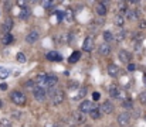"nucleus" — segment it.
I'll return each mask as SVG.
<instances>
[{"instance_id": "nucleus-42", "label": "nucleus", "mask_w": 146, "mask_h": 127, "mask_svg": "<svg viewBox=\"0 0 146 127\" xmlns=\"http://www.w3.org/2000/svg\"><path fill=\"white\" fill-rule=\"evenodd\" d=\"M4 6H6V9H7V10H10V9H11V7H10V6H11V3H10V1H6V3H4Z\"/></svg>"}, {"instance_id": "nucleus-9", "label": "nucleus", "mask_w": 146, "mask_h": 127, "mask_svg": "<svg viewBox=\"0 0 146 127\" xmlns=\"http://www.w3.org/2000/svg\"><path fill=\"white\" fill-rule=\"evenodd\" d=\"M46 81H47V74H44V72L38 74L36 76V79H34V82L38 84V88H43V89L46 88Z\"/></svg>"}, {"instance_id": "nucleus-44", "label": "nucleus", "mask_w": 146, "mask_h": 127, "mask_svg": "<svg viewBox=\"0 0 146 127\" xmlns=\"http://www.w3.org/2000/svg\"><path fill=\"white\" fill-rule=\"evenodd\" d=\"M0 89H1V90H6V89H7V85H6V84H1V85H0Z\"/></svg>"}, {"instance_id": "nucleus-26", "label": "nucleus", "mask_w": 146, "mask_h": 127, "mask_svg": "<svg viewBox=\"0 0 146 127\" xmlns=\"http://www.w3.org/2000/svg\"><path fill=\"white\" fill-rule=\"evenodd\" d=\"M47 58H48L50 61H60L61 59V57L58 55V52H55V51H51L47 54Z\"/></svg>"}, {"instance_id": "nucleus-32", "label": "nucleus", "mask_w": 146, "mask_h": 127, "mask_svg": "<svg viewBox=\"0 0 146 127\" xmlns=\"http://www.w3.org/2000/svg\"><path fill=\"white\" fill-rule=\"evenodd\" d=\"M133 48H135V51H136L138 54H141L143 47H142V44H141V42H133Z\"/></svg>"}, {"instance_id": "nucleus-3", "label": "nucleus", "mask_w": 146, "mask_h": 127, "mask_svg": "<svg viewBox=\"0 0 146 127\" xmlns=\"http://www.w3.org/2000/svg\"><path fill=\"white\" fill-rule=\"evenodd\" d=\"M34 97L37 102H44L47 99V93L43 88H34Z\"/></svg>"}, {"instance_id": "nucleus-40", "label": "nucleus", "mask_w": 146, "mask_h": 127, "mask_svg": "<svg viewBox=\"0 0 146 127\" xmlns=\"http://www.w3.org/2000/svg\"><path fill=\"white\" fill-rule=\"evenodd\" d=\"M92 97H94V100H99V99H101L99 92H94V93H92Z\"/></svg>"}, {"instance_id": "nucleus-34", "label": "nucleus", "mask_w": 146, "mask_h": 127, "mask_svg": "<svg viewBox=\"0 0 146 127\" xmlns=\"http://www.w3.org/2000/svg\"><path fill=\"white\" fill-rule=\"evenodd\" d=\"M17 61H19V62H21V64H23V62H26V55H24L23 52H19V54H17Z\"/></svg>"}, {"instance_id": "nucleus-39", "label": "nucleus", "mask_w": 146, "mask_h": 127, "mask_svg": "<svg viewBox=\"0 0 146 127\" xmlns=\"http://www.w3.org/2000/svg\"><path fill=\"white\" fill-rule=\"evenodd\" d=\"M136 69V65L135 64H128V71L129 72H132V71H135Z\"/></svg>"}, {"instance_id": "nucleus-45", "label": "nucleus", "mask_w": 146, "mask_h": 127, "mask_svg": "<svg viewBox=\"0 0 146 127\" xmlns=\"http://www.w3.org/2000/svg\"><path fill=\"white\" fill-rule=\"evenodd\" d=\"M0 107H1V100H0Z\"/></svg>"}, {"instance_id": "nucleus-35", "label": "nucleus", "mask_w": 146, "mask_h": 127, "mask_svg": "<svg viewBox=\"0 0 146 127\" xmlns=\"http://www.w3.org/2000/svg\"><path fill=\"white\" fill-rule=\"evenodd\" d=\"M24 86H26L27 89H33V90H34V81H27V82L24 84Z\"/></svg>"}, {"instance_id": "nucleus-7", "label": "nucleus", "mask_w": 146, "mask_h": 127, "mask_svg": "<svg viewBox=\"0 0 146 127\" xmlns=\"http://www.w3.org/2000/svg\"><path fill=\"white\" fill-rule=\"evenodd\" d=\"M99 109H101V112H104V113L109 114V113H112V112H113V103H112V102H109V100H105Z\"/></svg>"}, {"instance_id": "nucleus-27", "label": "nucleus", "mask_w": 146, "mask_h": 127, "mask_svg": "<svg viewBox=\"0 0 146 127\" xmlns=\"http://www.w3.org/2000/svg\"><path fill=\"white\" fill-rule=\"evenodd\" d=\"M80 57H81V54H80V52H77V51H75V52H74V54H72V55H71V57H70V59H68V61H70V62H71V64H74V62H77V61H78V59H80Z\"/></svg>"}, {"instance_id": "nucleus-6", "label": "nucleus", "mask_w": 146, "mask_h": 127, "mask_svg": "<svg viewBox=\"0 0 146 127\" xmlns=\"http://www.w3.org/2000/svg\"><path fill=\"white\" fill-rule=\"evenodd\" d=\"M92 109H94V105H92L91 100H84V102H81V105H80V112H82L84 114H85L87 112H91Z\"/></svg>"}, {"instance_id": "nucleus-25", "label": "nucleus", "mask_w": 146, "mask_h": 127, "mask_svg": "<svg viewBox=\"0 0 146 127\" xmlns=\"http://www.w3.org/2000/svg\"><path fill=\"white\" fill-rule=\"evenodd\" d=\"M85 95H87V88H80V90H78L77 96L74 97V100H81L82 97H85Z\"/></svg>"}, {"instance_id": "nucleus-47", "label": "nucleus", "mask_w": 146, "mask_h": 127, "mask_svg": "<svg viewBox=\"0 0 146 127\" xmlns=\"http://www.w3.org/2000/svg\"><path fill=\"white\" fill-rule=\"evenodd\" d=\"M87 127H90V126H87Z\"/></svg>"}, {"instance_id": "nucleus-12", "label": "nucleus", "mask_w": 146, "mask_h": 127, "mask_svg": "<svg viewBox=\"0 0 146 127\" xmlns=\"http://www.w3.org/2000/svg\"><path fill=\"white\" fill-rule=\"evenodd\" d=\"M125 37H126V30H123V28H121V30H118L115 34H113V40L118 42L123 41L125 40Z\"/></svg>"}, {"instance_id": "nucleus-10", "label": "nucleus", "mask_w": 146, "mask_h": 127, "mask_svg": "<svg viewBox=\"0 0 146 127\" xmlns=\"http://www.w3.org/2000/svg\"><path fill=\"white\" fill-rule=\"evenodd\" d=\"M38 37H40L38 31H37V30H33V31H30V33L27 34V37H26V42L33 44V42H36L37 40H38Z\"/></svg>"}, {"instance_id": "nucleus-38", "label": "nucleus", "mask_w": 146, "mask_h": 127, "mask_svg": "<svg viewBox=\"0 0 146 127\" xmlns=\"http://www.w3.org/2000/svg\"><path fill=\"white\" fill-rule=\"evenodd\" d=\"M68 88H70V89H74V88H78V82H74V81H71V82L68 84Z\"/></svg>"}, {"instance_id": "nucleus-18", "label": "nucleus", "mask_w": 146, "mask_h": 127, "mask_svg": "<svg viewBox=\"0 0 146 127\" xmlns=\"http://www.w3.org/2000/svg\"><path fill=\"white\" fill-rule=\"evenodd\" d=\"M92 45H94L92 38H91V37H88V38H85V40H84V44H82V49H84V51H91V49H92Z\"/></svg>"}, {"instance_id": "nucleus-23", "label": "nucleus", "mask_w": 146, "mask_h": 127, "mask_svg": "<svg viewBox=\"0 0 146 127\" xmlns=\"http://www.w3.org/2000/svg\"><path fill=\"white\" fill-rule=\"evenodd\" d=\"M14 41V38H13V36L9 33V34H4L3 37H1V42L4 44V45H9V44H11V42Z\"/></svg>"}, {"instance_id": "nucleus-48", "label": "nucleus", "mask_w": 146, "mask_h": 127, "mask_svg": "<svg viewBox=\"0 0 146 127\" xmlns=\"http://www.w3.org/2000/svg\"><path fill=\"white\" fill-rule=\"evenodd\" d=\"M72 127H74V126H72Z\"/></svg>"}, {"instance_id": "nucleus-19", "label": "nucleus", "mask_w": 146, "mask_h": 127, "mask_svg": "<svg viewBox=\"0 0 146 127\" xmlns=\"http://www.w3.org/2000/svg\"><path fill=\"white\" fill-rule=\"evenodd\" d=\"M58 82V78L55 76V75H47V81H46V86H48V88H52L54 85Z\"/></svg>"}, {"instance_id": "nucleus-11", "label": "nucleus", "mask_w": 146, "mask_h": 127, "mask_svg": "<svg viewBox=\"0 0 146 127\" xmlns=\"http://www.w3.org/2000/svg\"><path fill=\"white\" fill-rule=\"evenodd\" d=\"M108 92H109V95H111L113 99H121V92H119V89H118L115 85H109V86H108Z\"/></svg>"}, {"instance_id": "nucleus-5", "label": "nucleus", "mask_w": 146, "mask_h": 127, "mask_svg": "<svg viewBox=\"0 0 146 127\" xmlns=\"http://www.w3.org/2000/svg\"><path fill=\"white\" fill-rule=\"evenodd\" d=\"M129 122H131V114L129 113H121L119 116H118V123H119V126L123 127V126H128L129 124Z\"/></svg>"}, {"instance_id": "nucleus-37", "label": "nucleus", "mask_w": 146, "mask_h": 127, "mask_svg": "<svg viewBox=\"0 0 146 127\" xmlns=\"http://www.w3.org/2000/svg\"><path fill=\"white\" fill-rule=\"evenodd\" d=\"M139 30H146V21L145 20H141V21H139Z\"/></svg>"}, {"instance_id": "nucleus-17", "label": "nucleus", "mask_w": 146, "mask_h": 127, "mask_svg": "<svg viewBox=\"0 0 146 127\" xmlns=\"http://www.w3.org/2000/svg\"><path fill=\"white\" fill-rule=\"evenodd\" d=\"M11 27H13V20H11V18H7V20L3 23V26H1V28H3V31H4L6 34H9V33H10Z\"/></svg>"}, {"instance_id": "nucleus-31", "label": "nucleus", "mask_w": 146, "mask_h": 127, "mask_svg": "<svg viewBox=\"0 0 146 127\" xmlns=\"http://www.w3.org/2000/svg\"><path fill=\"white\" fill-rule=\"evenodd\" d=\"M118 7H119L121 14H122L123 11H126V3H125V1H119V3H118Z\"/></svg>"}, {"instance_id": "nucleus-15", "label": "nucleus", "mask_w": 146, "mask_h": 127, "mask_svg": "<svg viewBox=\"0 0 146 127\" xmlns=\"http://www.w3.org/2000/svg\"><path fill=\"white\" fill-rule=\"evenodd\" d=\"M95 11H97L98 16H101V17H104L105 14H106V6L104 4V1H101V3H98L97 7H95Z\"/></svg>"}, {"instance_id": "nucleus-14", "label": "nucleus", "mask_w": 146, "mask_h": 127, "mask_svg": "<svg viewBox=\"0 0 146 127\" xmlns=\"http://www.w3.org/2000/svg\"><path fill=\"white\" fill-rule=\"evenodd\" d=\"M108 75L109 76H118L119 75V68H118V65H115V64H111L109 66H108Z\"/></svg>"}, {"instance_id": "nucleus-21", "label": "nucleus", "mask_w": 146, "mask_h": 127, "mask_svg": "<svg viewBox=\"0 0 146 127\" xmlns=\"http://www.w3.org/2000/svg\"><path fill=\"white\" fill-rule=\"evenodd\" d=\"M29 17H30V9H29L27 6L21 7V11H20V18H21V20H27Z\"/></svg>"}, {"instance_id": "nucleus-22", "label": "nucleus", "mask_w": 146, "mask_h": 127, "mask_svg": "<svg viewBox=\"0 0 146 127\" xmlns=\"http://www.w3.org/2000/svg\"><path fill=\"white\" fill-rule=\"evenodd\" d=\"M90 114H91V117H92L94 120H98V119L101 117L102 112H101V109H99V107H94V109L90 112Z\"/></svg>"}, {"instance_id": "nucleus-46", "label": "nucleus", "mask_w": 146, "mask_h": 127, "mask_svg": "<svg viewBox=\"0 0 146 127\" xmlns=\"http://www.w3.org/2000/svg\"><path fill=\"white\" fill-rule=\"evenodd\" d=\"M145 82H146V75H145Z\"/></svg>"}, {"instance_id": "nucleus-36", "label": "nucleus", "mask_w": 146, "mask_h": 127, "mask_svg": "<svg viewBox=\"0 0 146 127\" xmlns=\"http://www.w3.org/2000/svg\"><path fill=\"white\" fill-rule=\"evenodd\" d=\"M43 6H44L46 9H50V7H52V6H54V3H52V1H50V0H44V1H43Z\"/></svg>"}, {"instance_id": "nucleus-41", "label": "nucleus", "mask_w": 146, "mask_h": 127, "mask_svg": "<svg viewBox=\"0 0 146 127\" xmlns=\"http://www.w3.org/2000/svg\"><path fill=\"white\" fill-rule=\"evenodd\" d=\"M139 100H141L142 103H146V93H142V95L139 96Z\"/></svg>"}, {"instance_id": "nucleus-24", "label": "nucleus", "mask_w": 146, "mask_h": 127, "mask_svg": "<svg viewBox=\"0 0 146 127\" xmlns=\"http://www.w3.org/2000/svg\"><path fill=\"white\" fill-rule=\"evenodd\" d=\"M113 23H115L118 27H122V26L125 24V17H123L122 14H118V16H115V20H113Z\"/></svg>"}, {"instance_id": "nucleus-28", "label": "nucleus", "mask_w": 146, "mask_h": 127, "mask_svg": "<svg viewBox=\"0 0 146 127\" xmlns=\"http://www.w3.org/2000/svg\"><path fill=\"white\" fill-rule=\"evenodd\" d=\"M104 40L106 42L112 41V40H113V34H112L111 31H105V33H104Z\"/></svg>"}, {"instance_id": "nucleus-43", "label": "nucleus", "mask_w": 146, "mask_h": 127, "mask_svg": "<svg viewBox=\"0 0 146 127\" xmlns=\"http://www.w3.org/2000/svg\"><path fill=\"white\" fill-rule=\"evenodd\" d=\"M46 127H55V124H54L52 122H47V123H46Z\"/></svg>"}, {"instance_id": "nucleus-13", "label": "nucleus", "mask_w": 146, "mask_h": 127, "mask_svg": "<svg viewBox=\"0 0 146 127\" xmlns=\"http://www.w3.org/2000/svg\"><path fill=\"white\" fill-rule=\"evenodd\" d=\"M98 52L101 54V55H108V54H111V47H109V44H101L99 47H98Z\"/></svg>"}, {"instance_id": "nucleus-1", "label": "nucleus", "mask_w": 146, "mask_h": 127, "mask_svg": "<svg viewBox=\"0 0 146 127\" xmlns=\"http://www.w3.org/2000/svg\"><path fill=\"white\" fill-rule=\"evenodd\" d=\"M10 99H11V102H13L14 105H17V106H23V105L26 103V96H24V93L20 92V90H13V92L10 93Z\"/></svg>"}, {"instance_id": "nucleus-8", "label": "nucleus", "mask_w": 146, "mask_h": 127, "mask_svg": "<svg viewBox=\"0 0 146 127\" xmlns=\"http://www.w3.org/2000/svg\"><path fill=\"white\" fill-rule=\"evenodd\" d=\"M118 57H119L121 62H123V64H129L131 62V52H128L125 49H121L119 54H118Z\"/></svg>"}, {"instance_id": "nucleus-33", "label": "nucleus", "mask_w": 146, "mask_h": 127, "mask_svg": "<svg viewBox=\"0 0 146 127\" xmlns=\"http://www.w3.org/2000/svg\"><path fill=\"white\" fill-rule=\"evenodd\" d=\"M9 75H10V71H7V69H1L0 71V79H6Z\"/></svg>"}, {"instance_id": "nucleus-2", "label": "nucleus", "mask_w": 146, "mask_h": 127, "mask_svg": "<svg viewBox=\"0 0 146 127\" xmlns=\"http://www.w3.org/2000/svg\"><path fill=\"white\" fill-rule=\"evenodd\" d=\"M64 99H65L64 92H62V90H60V89H55V92H54V93H52V96H51L52 105H61V103L64 102Z\"/></svg>"}, {"instance_id": "nucleus-30", "label": "nucleus", "mask_w": 146, "mask_h": 127, "mask_svg": "<svg viewBox=\"0 0 146 127\" xmlns=\"http://www.w3.org/2000/svg\"><path fill=\"white\" fill-rule=\"evenodd\" d=\"M0 127H11V122L7 119H3V120H0Z\"/></svg>"}, {"instance_id": "nucleus-4", "label": "nucleus", "mask_w": 146, "mask_h": 127, "mask_svg": "<svg viewBox=\"0 0 146 127\" xmlns=\"http://www.w3.org/2000/svg\"><path fill=\"white\" fill-rule=\"evenodd\" d=\"M72 119H74V122H75L77 124H82V123H85V120H87V116H85L82 112H80V110H75V112L72 113Z\"/></svg>"}, {"instance_id": "nucleus-20", "label": "nucleus", "mask_w": 146, "mask_h": 127, "mask_svg": "<svg viewBox=\"0 0 146 127\" xmlns=\"http://www.w3.org/2000/svg\"><path fill=\"white\" fill-rule=\"evenodd\" d=\"M64 18H65V21H68V23H71L72 20H74V11H72V9H67L65 11H64Z\"/></svg>"}, {"instance_id": "nucleus-29", "label": "nucleus", "mask_w": 146, "mask_h": 127, "mask_svg": "<svg viewBox=\"0 0 146 127\" xmlns=\"http://www.w3.org/2000/svg\"><path fill=\"white\" fill-rule=\"evenodd\" d=\"M122 106H123L125 109H133L132 100H123V102H122Z\"/></svg>"}, {"instance_id": "nucleus-16", "label": "nucleus", "mask_w": 146, "mask_h": 127, "mask_svg": "<svg viewBox=\"0 0 146 127\" xmlns=\"http://www.w3.org/2000/svg\"><path fill=\"white\" fill-rule=\"evenodd\" d=\"M126 18L133 21V20H138V18H139V14H138V11H136V10L129 9V10H126Z\"/></svg>"}]
</instances>
